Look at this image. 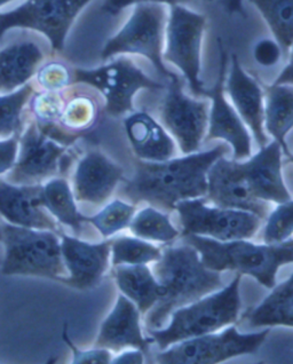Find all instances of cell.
<instances>
[{"instance_id":"1","label":"cell","mask_w":293,"mask_h":364,"mask_svg":"<svg viewBox=\"0 0 293 364\" xmlns=\"http://www.w3.org/2000/svg\"><path fill=\"white\" fill-rule=\"evenodd\" d=\"M227 151L228 146L221 144L164 162L138 161L134 174L124 186V196L133 203L146 202L167 210H174L181 200L206 196L208 170Z\"/></svg>"},{"instance_id":"2","label":"cell","mask_w":293,"mask_h":364,"mask_svg":"<svg viewBox=\"0 0 293 364\" xmlns=\"http://www.w3.org/2000/svg\"><path fill=\"white\" fill-rule=\"evenodd\" d=\"M154 272L165 292L146 316L148 329H161L172 311L223 288L219 272L206 268L196 250L187 243L167 247Z\"/></svg>"},{"instance_id":"3","label":"cell","mask_w":293,"mask_h":364,"mask_svg":"<svg viewBox=\"0 0 293 364\" xmlns=\"http://www.w3.org/2000/svg\"><path fill=\"white\" fill-rule=\"evenodd\" d=\"M185 242L196 250L208 269L236 270L252 277L268 289L275 287L279 267L293 262L292 238L283 243L257 245L245 240L221 242L185 234Z\"/></svg>"},{"instance_id":"4","label":"cell","mask_w":293,"mask_h":364,"mask_svg":"<svg viewBox=\"0 0 293 364\" xmlns=\"http://www.w3.org/2000/svg\"><path fill=\"white\" fill-rule=\"evenodd\" d=\"M5 258V277H37L59 281L68 275L61 256L59 235L50 230H33L0 223Z\"/></svg>"},{"instance_id":"5","label":"cell","mask_w":293,"mask_h":364,"mask_svg":"<svg viewBox=\"0 0 293 364\" xmlns=\"http://www.w3.org/2000/svg\"><path fill=\"white\" fill-rule=\"evenodd\" d=\"M240 275L217 294L196 300L172 311L166 329H149L154 343L161 350L191 338L200 337L230 326L238 321L240 309Z\"/></svg>"},{"instance_id":"6","label":"cell","mask_w":293,"mask_h":364,"mask_svg":"<svg viewBox=\"0 0 293 364\" xmlns=\"http://www.w3.org/2000/svg\"><path fill=\"white\" fill-rule=\"evenodd\" d=\"M165 28L166 9L164 5H134L131 18L107 41L101 56L107 60L119 54H138L149 60L161 74L170 78L174 74L167 70L163 60Z\"/></svg>"},{"instance_id":"7","label":"cell","mask_w":293,"mask_h":364,"mask_svg":"<svg viewBox=\"0 0 293 364\" xmlns=\"http://www.w3.org/2000/svg\"><path fill=\"white\" fill-rule=\"evenodd\" d=\"M206 26L204 15L193 12L182 5L171 6L163 50V60L180 69L191 92L201 97H206L208 91L203 86L200 77L201 53Z\"/></svg>"},{"instance_id":"8","label":"cell","mask_w":293,"mask_h":364,"mask_svg":"<svg viewBox=\"0 0 293 364\" xmlns=\"http://www.w3.org/2000/svg\"><path fill=\"white\" fill-rule=\"evenodd\" d=\"M92 0H27L11 12L0 13V39L14 28L46 36L52 48L61 52L71 26Z\"/></svg>"},{"instance_id":"9","label":"cell","mask_w":293,"mask_h":364,"mask_svg":"<svg viewBox=\"0 0 293 364\" xmlns=\"http://www.w3.org/2000/svg\"><path fill=\"white\" fill-rule=\"evenodd\" d=\"M73 82L97 88L106 101V112L112 117L133 112V97L142 88L164 87L127 58L114 60L95 69H75Z\"/></svg>"},{"instance_id":"10","label":"cell","mask_w":293,"mask_h":364,"mask_svg":"<svg viewBox=\"0 0 293 364\" xmlns=\"http://www.w3.org/2000/svg\"><path fill=\"white\" fill-rule=\"evenodd\" d=\"M270 330L240 333L234 326L217 335L200 336L176 343L171 350L156 356L165 364H215L244 354H255L266 341Z\"/></svg>"},{"instance_id":"11","label":"cell","mask_w":293,"mask_h":364,"mask_svg":"<svg viewBox=\"0 0 293 364\" xmlns=\"http://www.w3.org/2000/svg\"><path fill=\"white\" fill-rule=\"evenodd\" d=\"M185 234L208 236L217 241L247 240L253 237L260 227V218L251 212L211 208L201 197L176 203Z\"/></svg>"},{"instance_id":"12","label":"cell","mask_w":293,"mask_h":364,"mask_svg":"<svg viewBox=\"0 0 293 364\" xmlns=\"http://www.w3.org/2000/svg\"><path fill=\"white\" fill-rule=\"evenodd\" d=\"M20 154L11 168L9 182L14 185H39L59 173L67 159V144L45 133L36 121L18 136Z\"/></svg>"},{"instance_id":"13","label":"cell","mask_w":293,"mask_h":364,"mask_svg":"<svg viewBox=\"0 0 293 364\" xmlns=\"http://www.w3.org/2000/svg\"><path fill=\"white\" fill-rule=\"evenodd\" d=\"M161 118L182 153L188 155L200 149L208 131V105L206 101L188 97L176 75L170 77V85L161 103Z\"/></svg>"},{"instance_id":"14","label":"cell","mask_w":293,"mask_h":364,"mask_svg":"<svg viewBox=\"0 0 293 364\" xmlns=\"http://www.w3.org/2000/svg\"><path fill=\"white\" fill-rule=\"evenodd\" d=\"M220 70L217 82L212 90L206 91V97L212 100L208 114L206 141L213 139H223L232 146L234 161H242L251 156V138L247 127L236 110L227 102L225 97V74L227 69L226 50H223L219 39Z\"/></svg>"},{"instance_id":"15","label":"cell","mask_w":293,"mask_h":364,"mask_svg":"<svg viewBox=\"0 0 293 364\" xmlns=\"http://www.w3.org/2000/svg\"><path fill=\"white\" fill-rule=\"evenodd\" d=\"M206 195L218 208L251 212L260 219L268 212L267 202L255 198L250 189L240 161H229L225 156L208 170Z\"/></svg>"},{"instance_id":"16","label":"cell","mask_w":293,"mask_h":364,"mask_svg":"<svg viewBox=\"0 0 293 364\" xmlns=\"http://www.w3.org/2000/svg\"><path fill=\"white\" fill-rule=\"evenodd\" d=\"M61 256L69 277L60 282L76 289L93 288L99 283L109 264L112 241L91 244L61 232Z\"/></svg>"},{"instance_id":"17","label":"cell","mask_w":293,"mask_h":364,"mask_svg":"<svg viewBox=\"0 0 293 364\" xmlns=\"http://www.w3.org/2000/svg\"><path fill=\"white\" fill-rule=\"evenodd\" d=\"M41 185H14L0 179V215L15 226L50 230L60 235L59 223L41 205Z\"/></svg>"},{"instance_id":"18","label":"cell","mask_w":293,"mask_h":364,"mask_svg":"<svg viewBox=\"0 0 293 364\" xmlns=\"http://www.w3.org/2000/svg\"><path fill=\"white\" fill-rule=\"evenodd\" d=\"M124 171L97 150L88 151L73 176V196L78 202L99 205L112 196L123 180Z\"/></svg>"},{"instance_id":"19","label":"cell","mask_w":293,"mask_h":364,"mask_svg":"<svg viewBox=\"0 0 293 364\" xmlns=\"http://www.w3.org/2000/svg\"><path fill=\"white\" fill-rule=\"evenodd\" d=\"M240 166L255 198L277 204L292 200L282 174V148L277 142L260 147L258 154L240 162Z\"/></svg>"},{"instance_id":"20","label":"cell","mask_w":293,"mask_h":364,"mask_svg":"<svg viewBox=\"0 0 293 364\" xmlns=\"http://www.w3.org/2000/svg\"><path fill=\"white\" fill-rule=\"evenodd\" d=\"M234 103L236 112L251 129L260 147L267 144L264 127V92L257 80L245 73L238 56L233 54L230 70L223 86Z\"/></svg>"},{"instance_id":"21","label":"cell","mask_w":293,"mask_h":364,"mask_svg":"<svg viewBox=\"0 0 293 364\" xmlns=\"http://www.w3.org/2000/svg\"><path fill=\"white\" fill-rule=\"evenodd\" d=\"M153 343V338H144L142 335L138 307L125 296H118L114 309L101 326L95 348L118 352L133 347L148 353Z\"/></svg>"},{"instance_id":"22","label":"cell","mask_w":293,"mask_h":364,"mask_svg":"<svg viewBox=\"0 0 293 364\" xmlns=\"http://www.w3.org/2000/svg\"><path fill=\"white\" fill-rule=\"evenodd\" d=\"M124 125L135 155L142 161L164 162L176 155L174 140L149 114L134 112Z\"/></svg>"},{"instance_id":"23","label":"cell","mask_w":293,"mask_h":364,"mask_svg":"<svg viewBox=\"0 0 293 364\" xmlns=\"http://www.w3.org/2000/svg\"><path fill=\"white\" fill-rule=\"evenodd\" d=\"M43 60V50L35 41H15L0 50V93L26 85Z\"/></svg>"},{"instance_id":"24","label":"cell","mask_w":293,"mask_h":364,"mask_svg":"<svg viewBox=\"0 0 293 364\" xmlns=\"http://www.w3.org/2000/svg\"><path fill=\"white\" fill-rule=\"evenodd\" d=\"M114 267L112 273L118 288L142 314L149 311L163 297L164 287L146 264H118Z\"/></svg>"},{"instance_id":"25","label":"cell","mask_w":293,"mask_h":364,"mask_svg":"<svg viewBox=\"0 0 293 364\" xmlns=\"http://www.w3.org/2000/svg\"><path fill=\"white\" fill-rule=\"evenodd\" d=\"M292 85L274 82L273 85L267 87L266 102H264V127L281 146L287 157H291V154L285 142V136L292 129Z\"/></svg>"},{"instance_id":"26","label":"cell","mask_w":293,"mask_h":364,"mask_svg":"<svg viewBox=\"0 0 293 364\" xmlns=\"http://www.w3.org/2000/svg\"><path fill=\"white\" fill-rule=\"evenodd\" d=\"M39 200L41 205L54 219L80 234L82 223H86V217L77 209L75 196L67 180L54 178L44 186L41 185Z\"/></svg>"},{"instance_id":"27","label":"cell","mask_w":293,"mask_h":364,"mask_svg":"<svg viewBox=\"0 0 293 364\" xmlns=\"http://www.w3.org/2000/svg\"><path fill=\"white\" fill-rule=\"evenodd\" d=\"M273 289L272 294L250 314L249 323L253 328L293 326L292 277Z\"/></svg>"},{"instance_id":"28","label":"cell","mask_w":293,"mask_h":364,"mask_svg":"<svg viewBox=\"0 0 293 364\" xmlns=\"http://www.w3.org/2000/svg\"><path fill=\"white\" fill-rule=\"evenodd\" d=\"M273 33L282 50L289 53L293 39V0H250Z\"/></svg>"},{"instance_id":"29","label":"cell","mask_w":293,"mask_h":364,"mask_svg":"<svg viewBox=\"0 0 293 364\" xmlns=\"http://www.w3.org/2000/svg\"><path fill=\"white\" fill-rule=\"evenodd\" d=\"M129 228L137 237L161 243L174 241L179 236L169 217L154 208H146L139 212L129 223Z\"/></svg>"},{"instance_id":"30","label":"cell","mask_w":293,"mask_h":364,"mask_svg":"<svg viewBox=\"0 0 293 364\" xmlns=\"http://www.w3.org/2000/svg\"><path fill=\"white\" fill-rule=\"evenodd\" d=\"M99 116V106L94 97L88 95H77L68 101L62 110L59 122L61 127L71 132H82L91 129Z\"/></svg>"},{"instance_id":"31","label":"cell","mask_w":293,"mask_h":364,"mask_svg":"<svg viewBox=\"0 0 293 364\" xmlns=\"http://www.w3.org/2000/svg\"><path fill=\"white\" fill-rule=\"evenodd\" d=\"M112 264H146L159 260L161 251L153 244L142 241L139 238L122 236L112 240Z\"/></svg>"},{"instance_id":"32","label":"cell","mask_w":293,"mask_h":364,"mask_svg":"<svg viewBox=\"0 0 293 364\" xmlns=\"http://www.w3.org/2000/svg\"><path fill=\"white\" fill-rule=\"evenodd\" d=\"M33 95V86L24 85L14 93L0 97V138L20 136L23 131L22 110Z\"/></svg>"},{"instance_id":"33","label":"cell","mask_w":293,"mask_h":364,"mask_svg":"<svg viewBox=\"0 0 293 364\" xmlns=\"http://www.w3.org/2000/svg\"><path fill=\"white\" fill-rule=\"evenodd\" d=\"M135 208L123 200H114L93 217H86L90 223L102 234L105 237L114 235L116 232L127 228L134 217Z\"/></svg>"},{"instance_id":"34","label":"cell","mask_w":293,"mask_h":364,"mask_svg":"<svg viewBox=\"0 0 293 364\" xmlns=\"http://www.w3.org/2000/svg\"><path fill=\"white\" fill-rule=\"evenodd\" d=\"M65 106L61 92L44 91L31 95L30 108L39 127L54 125L59 122Z\"/></svg>"},{"instance_id":"35","label":"cell","mask_w":293,"mask_h":364,"mask_svg":"<svg viewBox=\"0 0 293 364\" xmlns=\"http://www.w3.org/2000/svg\"><path fill=\"white\" fill-rule=\"evenodd\" d=\"M293 204L292 200L281 203L268 218L264 230L265 244H279L292 236Z\"/></svg>"},{"instance_id":"36","label":"cell","mask_w":293,"mask_h":364,"mask_svg":"<svg viewBox=\"0 0 293 364\" xmlns=\"http://www.w3.org/2000/svg\"><path fill=\"white\" fill-rule=\"evenodd\" d=\"M37 82L45 91L61 92L73 84V69L62 62H48L37 71Z\"/></svg>"},{"instance_id":"37","label":"cell","mask_w":293,"mask_h":364,"mask_svg":"<svg viewBox=\"0 0 293 364\" xmlns=\"http://www.w3.org/2000/svg\"><path fill=\"white\" fill-rule=\"evenodd\" d=\"M63 341L70 347L73 352V363L75 364H108L112 362V354L105 348L97 350H80L73 345V341L68 335L67 324L63 326Z\"/></svg>"},{"instance_id":"38","label":"cell","mask_w":293,"mask_h":364,"mask_svg":"<svg viewBox=\"0 0 293 364\" xmlns=\"http://www.w3.org/2000/svg\"><path fill=\"white\" fill-rule=\"evenodd\" d=\"M281 46L273 39H261L253 48V56L255 61L262 67H273L277 65L282 56Z\"/></svg>"},{"instance_id":"39","label":"cell","mask_w":293,"mask_h":364,"mask_svg":"<svg viewBox=\"0 0 293 364\" xmlns=\"http://www.w3.org/2000/svg\"><path fill=\"white\" fill-rule=\"evenodd\" d=\"M195 0H105L102 5V11L107 14L114 15L119 14L123 9H127L129 6L133 5H138V4H161V5H182V4L191 3Z\"/></svg>"},{"instance_id":"40","label":"cell","mask_w":293,"mask_h":364,"mask_svg":"<svg viewBox=\"0 0 293 364\" xmlns=\"http://www.w3.org/2000/svg\"><path fill=\"white\" fill-rule=\"evenodd\" d=\"M18 150V136L12 135L6 140H0V174L6 173L13 168Z\"/></svg>"},{"instance_id":"41","label":"cell","mask_w":293,"mask_h":364,"mask_svg":"<svg viewBox=\"0 0 293 364\" xmlns=\"http://www.w3.org/2000/svg\"><path fill=\"white\" fill-rule=\"evenodd\" d=\"M112 363L114 364H141L144 363V352L140 350H131L123 353L122 355L114 358Z\"/></svg>"},{"instance_id":"42","label":"cell","mask_w":293,"mask_h":364,"mask_svg":"<svg viewBox=\"0 0 293 364\" xmlns=\"http://www.w3.org/2000/svg\"><path fill=\"white\" fill-rule=\"evenodd\" d=\"M223 5L229 13L244 15L243 0H223Z\"/></svg>"},{"instance_id":"43","label":"cell","mask_w":293,"mask_h":364,"mask_svg":"<svg viewBox=\"0 0 293 364\" xmlns=\"http://www.w3.org/2000/svg\"><path fill=\"white\" fill-rule=\"evenodd\" d=\"M292 73H291V63L284 68V70L282 71L279 78L276 80L275 84H282V85H292Z\"/></svg>"},{"instance_id":"44","label":"cell","mask_w":293,"mask_h":364,"mask_svg":"<svg viewBox=\"0 0 293 364\" xmlns=\"http://www.w3.org/2000/svg\"><path fill=\"white\" fill-rule=\"evenodd\" d=\"M11 1H13V0H0V7L5 5V4L11 3Z\"/></svg>"},{"instance_id":"45","label":"cell","mask_w":293,"mask_h":364,"mask_svg":"<svg viewBox=\"0 0 293 364\" xmlns=\"http://www.w3.org/2000/svg\"><path fill=\"white\" fill-rule=\"evenodd\" d=\"M0 242H1V228H0Z\"/></svg>"}]
</instances>
